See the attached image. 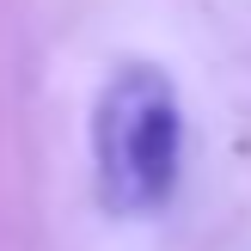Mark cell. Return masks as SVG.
<instances>
[{
    "instance_id": "1",
    "label": "cell",
    "mask_w": 251,
    "mask_h": 251,
    "mask_svg": "<svg viewBox=\"0 0 251 251\" xmlns=\"http://www.w3.org/2000/svg\"><path fill=\"white\" fill-rule=\"evenodd\" d=\"M184 172V98L166 68L123 61L92 104V178L117 221H147L172 202Z\"/></svg>"
}]
</instances>
